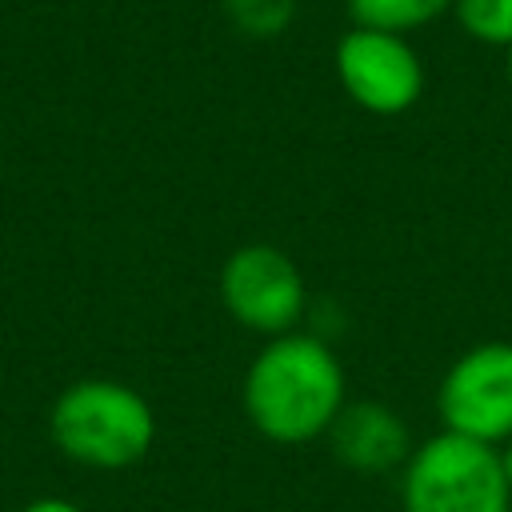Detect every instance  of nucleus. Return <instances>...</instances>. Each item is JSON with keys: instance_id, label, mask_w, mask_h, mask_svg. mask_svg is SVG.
Masks as SVG:
<instances>
[{"instance_id": "f8f14e48", "label": "nucleus", "mask_w": 512, "mask_h": 512, "mask_svg": "<svg viewBox=\"0 0 512 512\" xmlns=\"http://www.w3.org/2000/svg\"><path fill=\"white\" fill-rule=\"evenodd\" d=\"M504 468H508V484H512V440H508V448H504Z\"/></svg>"}, {"instance_id": "ddd939ff", "label": "nucleus", "mask_w": 512, "mask_h": 512, "mask_svg": "<svg viewBox=\"0 0 512 512\" xmlns=\"http://www.w3.org/2000/svg\"><path fill=\"white\" fill-rule=\"evenodd\" d=\"M508 84H512V48H508Z\"/></svg>"}, {"instance_id": "9b49d317", "label": "nucleus", "mask_w": 512, "mask_h": 512, "mask_svg": "<svg viewBox=\"0 0 512 512\" xmlns=\"http://www.w3.org/2000/svg\"><path fill=\"white\" fill-rule=\"evenodd\" d=\"M24 512H80V508L68 504V500H36V504H28Z\"/></svg>"}, {"instance_id": "1a4fd4ad", "label": "nucleus", "mask_w": 512, "mask_h": 512, "mask_svg": "<svg viewBox=\"0 0 512 512\" xmlns=\"http://www.w3.org/2000/svg\"><path fill=\"white\" fill-rule=\"evenodd\" d=\"M452 8L468 36L512 48V0H452Z\"/></svg>"}, {"instance_id": "f257e3e1", "label": "nucleus", "mask_w": 512, "mask_h": 512, "mask_svg": "<svg viewBox=\"0 0 512 512\" xmlns=\"http://www.w3.org/2000/svg\"><path fill=\"white\" fill-rule=\"evenodd\" d=\"M344 408V368L336 352L308 332L272 336L244 376V416L276 444H308L332 428Z\"/></svg>"}, {"instance_id": "9d476101", "label": "nucleus", "mask_w": 512, "mask_h": 512, "mask_svg": "<svg viewBox=\"0 0 512 512\" xmlns=\"http://www.w3.org/2000/svg\"><path fill=\"white\" fill-rule=\"evenodd\" d=\"M232 24L248 36H276L288 28L296 0H224Z\"/></svg>"}, {"instance_id": "423d86ee", "label": "nucleus", "mask_w": 512, "mask_h": 512, "mask_svg": "<svg viewBox=\"0 0 512 512\" xmlns=\"http://www.w3.org/2000/svg\"><path fill=\"white\" fill-rule=\"evenodd\" d=\"M336 76L344 92L376 116L408 112L424 88V64L400 32L352 28L336 44Z\"/></svg>"}, {"instance_id": "f03ea898", "label": "nucleus", "mask_w": 512, "mask_h": 512, "mask_svg": "<svg viewBox=\"0 0 512 512\" xmlns=\"http://www.w3.org/2000/svg\"><path fill=\"white\" fill-rule=\"evenodd\" d=\"M400 504L404 512H512L504 452L460 432H436L408 456Z\"/></svg>"}, {"instance_id": "7ed1b4c3", "label": "nucleus", "mask_w": 512, "mask_h": 512, "mask_svg": "<svg viewBox=\"0 0 512 512\" xmlns=\"http://www.w3.org/2000/svg\"><path fill=\"white\" fill-rule=\"evenodd\" d=\"M52 432L72 460L96 468H124L148 452L156 420L140 392L112 380H84L60 396L52 412Z\"/></svg>"}, {"instance_id": "39448f33", "label": "nucleus", "mask_w": 512, "mask_h": 512, "mask_svg": "<svg viewBox=\"0 0 512 512\" xmlns=\"http://www.w3.org/2000/svg\"><path fill=\"white\" fill-rule=\"evenodd\" d=\"M220 300L248 332L284 336L304 312V276L284 248L244 244L224 260Z\"/></svg>"}, {"instance_id": "6e6552de", "label": "nucleus", "mask_w": 512, "mask_h": 512, "mask_svg": "<svg viewBox=\"0 0 512 512\" xmlns=\"http://www.w3.org/2000/svg\"><path fill=\"white\" fill-rule=\"evenodd\" d=\"M452 0H348V12L360 28H380V32H408L432 24Z\"/></svg>"}, {"instance_id": "20e7f679", "label": "nucleus", "mask_w": 512, "mask_h": 512, "mask_svg": "<svg viewBox=\"0 0 512 512\" xmlns=\"http://www.w3.org/2000/svg\"><path fill=\"white\" fill-rule=\"evenodd\" d=\"M436 412L444 432L484 444L512 440V340H484L468 348L444 372Z\"/></svg>"}, {"instance_id": "0eeeda50", "label": "nucleus", "mask_w": 512, "mask_h": 512, "mask_svg": "<svg viewBox=\"0 0 512 512\" xmlns=\"http://www.w3.org/2000/svg\"><path fill=\"white\" fill-rule=\"evenodd\" d=\"M328 440H332V456L344 468L368 472V476L388 472L396 464H408V456H412L408 424L400 420L396 408H388L380 400L344 404L328 428Z\"/></svg>"}]
</instances>
